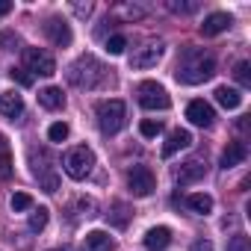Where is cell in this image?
<instances>
[{"instance_id": "cell-28", "label": "cell", "mask_w": 251, "mask_h": 251, "mask_svg": "<svg viewBox=\"0 0 251 251\" xmlns=\"http://www.w3.org/2000/svg\"><path fill=\"white\" fill-rule=\"evenodd\" d=\"M124 48H127V39H124L121 33H118V36H109V39H106V50H109L112 56L124 53Z\"/></svg>"}, {"instance_id": "cell-11", "label": "cell", "mask_w": 251, "mask_h": 251, "mask_svg": "<svg viewBox=\"0 0 251 251\" xmlns=\"http://www.w3.org/2000/svg\"><path fill=\"white\" fill-rule=\"evenodd\" d=\"M45 33H48V39H50L56 48H68V45H71V39H74L71 27H68L62 18H50V21L45 24Z\"/></svg>"}, {"instance_id": "cell-13", "label": "cell", "mask_w": 251, "mask_h": 251, "mask_svg": "<svg viewBox=\"0 0 251 251\" xmlns=\"http://www.w3.org/2000/svg\"><path fill=\"white\" fill-rule=\"evenodd\" d=\"M0 112H3L6 118H21L24 115V98L18 92H3L0 95Z\"/></svg>"}, {"instance_id": "cell-23", "label": "cell", "mask_w": 251, "mask_h": 251, "mask_svg": "<svg viewBox=\"0 0 251 251\" xmlns=\"http://www.w3.org/2000/svg\"><path fill=\"white\" fill-rule=\"evenodd\" d=\"M233 77H236V83H239L242 89H251V65H248L245 59H242V62H236Z\"/></svg>"}, {"instance_id": "cell-25", "label": "cell", "mask_w": 251, "mask_h": 251, "mask_svg": "<svg viewBox=\"0 0 251 251\" xmlns=\"http://www.w3.org/2000/svg\"><path fill=\"white\" fill-rule=\"evenodd\" d=\"M48 139H50V142H65V139H68V124H65V121L50 124V127H48Z\"/></svg>"}, {"instance_id": "cell-8", "label": "cell", "mask_w": 251, "mask_h": 251, "mask_svg": "<svg viewBox=\"0 0 251 251\" xmlns=\"http://www.w3.org/2000/svg\"><path fill=\"white\" fill-rule=\"evenodd\" d=\"M204 175H207V163H204V160H186V163H180V169L175 172V180H177L180 186H189V183H198Z\"/></svg>"}, {"instance_id": "cell-35", "label": "cell", "mask_w": 251, "mask_h": 251, "mask_svg": "<svg viewBox=\"0 0 251 251\" xmlns=\"http://www.w3.org/2000/svg\"><path fill=\"white\" fill-rule=\"evenodd\" d=\"M74 12H77V15H89V12H92V6H89V3H86V6H74Z\"/></svg>"}, {"instance_id": "cell-36", "label": "cell", "mask_w": 251, "mask_h": 251, "mask_svg": "<svg viewBox=\"0 0 251 251\" xmlns=\"http://www.w3.org/2000/svg\"><path fill=\"white\" fill-rule=\"evenodd\" d=\"M48 251H68V248H48Z\"/></svg>"}, {"instance_id": "cell-30", "label": "cell", "mask_w": 251, "mask_h": 251, "mask_svg": "<svg viewBox=\"0 0 251 251\" xmlns=\"http://www.w3.org/2000/svg\"><path fill=\"white\" fill-rule=\"evenodd\" d=\"M18 45H21V39L15 33H0V48L3 50H18Z\"/></svg>"}, {"instance_id": "cell-3", "label": "cell", "mask_w": 251, "mask_h": 251, "mask_svg": "<svg viewBox=\"0 0 251 251\" xmlns=\"http://www.w3.org/2000/svg\"><path fill=\"white\" fill-rule=\"evenodd\" d=\"M124 124H127V106H124V100L109 98V100L98 103V127H100V133L115 136L118 130H124Z\"/></svg>"}, {"instance_id": "cell-21", "label": "cell", "mask_w": 251, "mask_h": 251, "mask_svg": "<svg viewBox=\"0 0 251 251\" xmlns=\"http://www.w3.org/2000/svg\"><path fill=\"white\" fill-rule=\"evenodd\" d=\"M186 207H189L192 213H198V216H207V213H213V198L204 195V192H195V195L186 198Z\"/></svg>"}, {"instance_id": "cell-33", "label": "cell", "mask_w": 251, "mask_h": 251, "mask_svg": "<svg viewBox=\"0 0 251 251\" xmlns=\"http://www.w3.org/2000/svg\"><path fill=\"white\" fill-rule=\"evenodd\" d=\"M192 251H213V242L210 239H195L192 242Z\"/></svg>"}, {"instance_id": "cell-18", "label": "cell", "mask_w": 251, "mask_h": 251, "mask_svg": "<svg viewBox=\"0 0 251 251\" xmlns=\"http://www.w3.org/2000/svg\"><path fill=\"white\" fill-rule=\"evenodd\" d=\"M39 103H42L45 109H62V106H65V95H62V89L48 86V89L39 92Z\"/></svg>"}, {"instance_id": "cell-16", "label": "cell", "mask_w": 251, "mask_h": 251, "mask_svg": "<svg viewBox=\"0 0 251 251\" xmlns=\"http://www.w3.org/2000/svg\"><path fill=\"white\" fill-rule=\"evenodd\" d=\"M192 142V133L189 130H172L169 133V139H166V145H163V157L169 160V157H175L180 148H186Z\"/></svg>"}, {"instance_id": "cell-24", "label": "cell", "mask_w": 251, "mask_h": 251, "mask_svg": "<svg viewBox=\"0 0 251 251\" xmlns=\"http://www.w3.org/2000/svg\"><path fill=\"white\" fill-rule=\"evenodd\" d=\"M139 133H142L145 139H154V136H160V133H163V121H154V118H145V121L139 124Z\"/></svg>"}, {"instance_id": "cell-15", "label": "cell", "mask_w": 251, "mask_h": 251, "mask_svg": "<svg viewBox=\"0 0 251 251\" xmlns=\"http://www.w3.org/2000/svg\"><path fill=\"white\" fill-rule=\"evenodd\" d=\"M245 157H248L245 142H227V148L222 151V169H233V166L245 163Z\"/></svg>"}, {"instance_id": "cell-12", "label": "cell", "mask_w": 251, "mask_h": 251, "mask_svg": "<svg viewBox=\"0 0 251 251\" xmlns=\"http://www.w3.org/2000/svg\"><path fill=\"white\" fill-rule=\"evenodd\" d=\"M145 248L148 251H166L169 245H172V230L166 227V225H157V227H151L148 233H145Z\"/></svg>"}, {"instance_id": "cell-22", "label": "cell", "mask_w": 251, "mask_h": 251, "mask_svg": "<svg viewBox=\"0 0 251 251\" xmlns=\"http://www.w3.org/2000/svg\"><path fill=\"white\" fill-rule=\"evenodd\" d=\"M27 225H30V230H33V233L45 230V227H48V207H39V210H33Z\"/></svg>"}, {"instance_id": "cell-20", "label": "cell", "mask_w": 251, "mask_h": 251, "mask_svg": "<svg viewBox=\"0 0 251 251\" xmlns=\"http://www.w3.org/2000/svg\"><path fill=\"white\" fill-rule=\"evenodd\" d=\"M9 177H12V148L6 136L0 133V180H9Z\"/></svg>"}, {"instance_id": "cell-17", "label": "cell", "mask_w": 251, "mask_h": 251, "mask_svg": "<svg viewBox=\"0 0 251 251\" xmlns=\"http://www.w3.org/2000/svg\"><path fill=\"white\" fill-rule=\"evenodd\" d=\"M112 236L106 233V230H92V233H86V239H83V251H112Z\"/></svg>"}, {"instance_id": "cell-7", "label": "cell", "mask_w": 251, "mask_h": 251, "mask_svg": "<svg viewBox=\"0 0 251 251\" xmlns=\"http://www.w3.org/2000/svg\"><path fill=\"white\" fill-rule=\"evenodd\" d=\"M127 186H130V192H133L136 198H148V195L154 192V186H157L154 172H151L148 166H133V169L127 172Z\"/></svg>"}, {"instance_id": "cell-4", "label": "cell", "mask_w": 251, "mask_h": 251, "mask_svg": "<svg viewBox=\"0 0 251 251\" xmlns=\"http://www.w3.org/2000/svg\"><path fill=\"white\" fill-rule=\"evenodd\" d=\"M92 166H95V154H92V148H86V145L71 148V151L65 154V160H62V169H65V175H68L71 180H86V177L92 175Z\"/></svg>"}, {"instance_id": "cell-31", "label": "cell", "mask_w": 251, "mask_h": 251, "mask_svg": "<svg viewBox=\"0 0 251 251\" xmlns=\"http://www.w3.org/2000/svg\"><path fill=\"white\" fill-rule=\"evenodd\" d=\"M9 77H12V80H18L21 86H33V77H30V71H27V68H9Z\"/></svg>"}, {"instance_id": "cell-6", "label": "cell", "mask_w": 251, "mask_h": 251, "mask_svg": "<svg viewBox=\"0 0 251 251\" xmlns=\"http://www.w3.org/2000/svg\"><path fill=\"white\" fill-rule=\"evenodd\" d=\"M24 68L30 71V77H33V74H39V77H53V74H56L53 56H50L48 50H42V48H27V50H24Z\"/></svg>"}, {"instance_id": "cell-1", "label": "cell", "mask_w": 251, "mask_h": 251, "mask_svg": "<svg viewBox=\"0 0 251 251\" xmlns=\"http://www.w3.org/2000/svg\"><path fill=\"white\" fill-rule=\"evenodd\" d=\"M213 74H216V59L204 50H195V48L183 50V56L177 59V68H175V77L183 86H198V83L210 80Z\"/></svg>"}, {"instance_id": "cell-2", "label": "cell", "mask_w": 251, "mask_h": 251, "mask_svg": "<svg viewBox=\"0 0 251 251\" xmlns=\"http://www.w3.org/2000/svg\"><path fill=\"white\" fill-rule=\"evenodd\" d=\"M103 80H106V68L92 53H86V56H80L77 62L68 65V83L77 86V89H98Z\"/></svg>"}, {"instance_id": "cell-29", "label": "cell", "mask_w": 251, "mask_h": 251, "mask_svg": "<svg viewBox=\"0 0 251 251\" xmlns=\"http://www.w3.org/2000/svg\"><path fill=\"white\" fill-rule=\"evenodd\" d=\"M227 251H251V242H248V236H245V233H236V236H230V242H227Z\"/></svg>"}, {"instance_id": "cell-27", "label": "cell", "mask_w": 251, "mask_h": 251, "mask_svg": "<svg viewBox=\"0 0 251 251\" xmlns=\"http://www.w3.org/2000/svg\"><path fill=\"white\" fill-rule=\"evenodd\" d=\"M9 204H12L15 213H21V210H30V207H33V198H30L27 192H15V195L9 198Z\"/></svg>"}, {"instance_id": "cell-19", "label": "cell", "mask_w": 251, "mask_h": 251, "mask_svg": "<svg viewBox=\"0 0 251 251\" xmlns=\"http://www.w3.org/2000/svg\"><path fill=\"white\" fill-rule=\"evenodd\" d=\"M216 100L225 106V109H236L242 103V92L239 89H230V86H219L216 89Z\"/></svg>"}, {"instance_id": "cell-34", "label": "cell", "mask_w": 251, "mask_h": 251, "mask_svg": "<svg viewBox=\"0 0 251 251\" xmlns=\"http://www.w3.org/2000/svg\"><path fill=\"white\" fill-rule=\"evenodd\" d=\"M9 12H12V3H9V0H0V18L9 15Z\"/></svg>"}, {"instance_id": "cell-32", "label": "cell", "mask_w": 251, "mask_h": 251, "mask_svg": "<svg viewBox=\"0 0 251 251\" xmlns=\"http://www.w3.org/2000/svg\"><path fill=\"white\" fill-rule=\"evenodd\" d=\"M169 9H172V12H195V9H198V3H177V0H172Z\"/></svg>"}, {"instance_id": "cell-14", "label": "cell", "mask_w": 251, "mask_h": 251, "mask_svg": "<svg viewBox=\"0 0 251 251\" xmlns=\"http://www.w3.org/2000/svg\"><path fill=\"white\" fill-rule=\"evenodd\" d=\"M230 24H233V18H230L227 12H213V15H207V18H204L201 33H204V36H219V33H225Z\"/></svg>"}, {"instance_id": "cell-10", "label": "cell", "mask_w": 251, "mask_h": 251, "mask_svg": "<svg viewBox=\"0 0 251 251\" xmlns=\"http://www.w3.org/2000/svg\"><path fill=\"white\" fill-rule=\"evenodd\" d=\"M186 118L195 124V127H210V124L216 121V112L207 100H189L186 106Z\"/></svg>"}, {"instance_id": "cell-9", "label": "cell", "mask_w": 251, "mask_h": 251, "mask_svg": "<svg viewBox=\"0 0 251 251\" xmlns=\"http://www.w3.org/2000/svg\"><path fill=\"white\" fill-rule=\"evenodd\" d=\"M160 56H163V45H160V42H148V45H142V48L130 56V65H133V68H151V65L160 62Z\"/></svg>"}, {"instance_id": "cell-26", "label": "cell", "mask_w": 251, "mask_h": 251, "mask_svg": "<svg viewBox=\"0 0 251 251\" xmlns=\"http://www.w3.org/2000/svg\"><path fill=\"white\" fill-rule=\"evenodd\" d=\"M127 207H124V204H112V213H109V222L115 225V227H124V225H127Z\"/></svg>"}, {"instance_id": "cell-5", "label": "cell", "mask_w": 251, "mask_h": 251, "mask_svg": "<svg viewBox=\"0 0 251 251\" xmlns=\"http://www.w3.org/2000/svg\"><path fill=\"white\" fill-rule=\"evenodd\" d=\"M136 100H139L142 109H169V103H172L166 89L154 80H145V83L136 86Z\"/></svg>"}]
</instances>
